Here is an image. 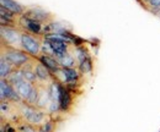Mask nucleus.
<instances>
[{
	"mask_svg": "<svg viewBox=\"0 0 160 132\" xmlns=\"http://www.w3.org/2000/svg\"><path fill=\"white\" fill-rule=\"evenodd\" d=\"M1 57L8 60L16 69H21L26 62H28L32 57L19 48L12 47H2L1 45Z\"/></svg>",
	"mask_w": 160,
	"mask_h": 132,
	"instance_id": "nucleus-1",
	"label": "nucleus"
},
{
	"mask_svg": "<svg viewBox=\"0 0 160 132\" xmlns=\"http://www.w3.org/2000/svg\"><path fill=\"white\" fill-rule=\"evenodd\" d=\"M42 39L41 37H36L35 34L27 33L22 31L21 34V49L23 52H26L27 54H30L32 57H37L41 54V49H42Z\"/></svg>",
	"mask_w": 160,
	"mask_h": 132,
	"instance_id": "nucleus-2",
	"label": "nucleus"
},
{
	"mask_svg": "<svg viewBox=\"0 0 160 132\" xmlns=\"http://www.w3.org/2000/svg\"><path fill=\"white\" fill-rule=\"evenodd\" d=\"M0 33H1V45L2 47H12V48L21 49V34H22L21 30L1 26Z\"/></svg>",
	"mask_w": 160,
	"mask_h": 132,
	"instance_id": "nucleus-3",
	"label": "nucleus"
},
{
	"mask_svg": "<svg viewBox=\"0 0 160 132\" xmlns=\"http://www.w3.org/2000/svg\"><path fill=\"white\" fill-rule=\"evenodd\" d=\"M19 30L27 32V33H31V34H35V36H41L42 33L44 34V26L41 22L27 19L22 15L19 19Z\"/></svg>",
	"mask_w": 160,
	"mask_h": 132,
	"instance_id": "nucleus-4",
	"label": "nucleus"
},
{
	"mask_svg": "<svg viewBox=\"0 0 160 132\" xmlns=\"http://www.w3.org/2000/svg\"><path fill=\"white\" fill-rule=\"evenodd\" d=\"M0 94H1L0 95L1 100H9L12 103L22 102V99L20 98V95L18 94L16 89L5 78H1V81H0Z\"/></svg>",
	"mask_w": 160,
	"mask_h": 132,
	"instance_id": "nucleus-5",
	"label": "nucleus"
},
{
	"mask_svg": "<svg viewBox=\"0 0 160 132\" xmlns=\"http://www.w3.org/2000/svg\"><path fill=\"white\" fill-rule=\"evenodd\" d=\"M22 16H25L27 19L35 20L37 22H41L44 26L51 23V21H52V15L49 12H47L46 10L41 9V7H31V9L26 10Z\"/></svg>",
	"mask_w": 160,
	"mask_h": 132,
	"instance_id": "nucleus-6",
	"label": "nucleus"
},
{
	"mask_svg": "<svg viewBox=\"0 0 160 132\" xmlns=\"http://www.w3.org/2000/svg\"><path fill=\"white\" fill-rule=\"evenodd\" d=\"M36 59H37V57H36ZM35 71H36L37 80H38L40 83H43V84L47 83V84H48V83L52 82V80H53L52 72L49 71V69H48L46 65H43V64L38 59L36 60V69H35Z\"/></svg>",
	"mask_w": 160,
	"mask_h": 132,
	"instance_id": "nucleus-7",
	"label": "nucleus"
},
{
	"mask_svg": "<svg viewBox=\"0 0 160 132\" xmlns=\"http://www.w3.org/2000/svg\"><path fill=\"white\" fill-rule=\"evenodd\" d=\"M59 104L62 112H69V109L73 105V99H72V93L69 88L64 84L60 83V97H59Z\"/></svg>",
	"mask_w": 160,
	"mask_h": 132,
	"instance_id": "nucleus-8",
	"label": "nucleus"
},
{
	"mask_svg": "<svg viewBox=\"0 0 160 132\" xmlns=\"http://www.w3.org/2000/svg\"><path fill=\"white\" fill-rule=\"evenodd\" d=\"M14 88L16 89V92H18V94L20 95L21 99H22L23 102H26V100L28 99L30 94H31V92H32L33 83H31V82L23 80V81H21L20 83H18Z\"/></svg>",
	"mask_w": 160,
	"mask_h": 132,
	"instance_id": "nucleus-9",
	"label": "nucleus"
},
{
	"mask_svg": "<svg viewBox=\"0 0 160 132\" xmlns=\"http://www.w3.org/2000/svg\"><path fill=\"white\" fill-rule=\"evenodd\" d=\"M37 59L40 60L43 65H46V66L49 69V71H51L52 74L60 69V65H59V62H58V60H57V57H51V55H46V54H40V55L37 57Z\"/></svg>",
	"mask_w": 160,
	"mask_h": 132,
	"instance_id": "nucleus-10",
	"label": "nucleus"
},
{
	"mask_svg": "<svg viewBox=\"0 0 160 132\" xmlns=\"http://www.w3.org/2000/svg\"><path fill=\"white\" fill-rule=\"evenodd\" d=\"M0 2H1V6L2 7L10 10L11 12H14L16 15H23L25 11H26L20 4L16 2L15 0H0Z\"/></svg>",
	"mask_w": 160,
	"mask_h": 132,
	"instance_id": "nucleus-11",
	"label": "nucleus"
},
{
	"mask_svg": "<svg viewBox=\"0 0 160 132\" xmlns=\"http://www.w3.org/2000/svg\"><path fill=\"white\" fill-rule=\"evenodd\" d=\"M57 60H58V62H59L60 67H63V69H73V67H75L77 65H79L78 61H77V59L73 57L70 53L67 54V55H64V57H58Z\"/></svg>",
	"mask_w": 160,
	"mask_h": 132,
	"instance_id": "nucleus-12",
	"label": "nucleus"
},
{
	"mask_svg": "<svg viewBox=\"0 0 160 132\" xmlns=\"http://www.w3.org/2000/svg\"><path fill=\"white\" fill-rule=\"evenodd\" d=\"M15 70H18L14 65H11L8 60L5 59H0V76L1 78H8V76L10 75L11 72H14Z\"/></svg>",
	"mask_w": 160,
	"mask_h": 132,
	"instance_id": "nucleus-13",
	"label": "nucleus"
},
{
	"mask_svg": "<svg viewBox=\"0 0 160 132\" xmlns=\"http://www.w3.org/2000/svg\"><path fill=\"white\" fill-rule=\"evenodd\" d=\"M92 67H94V65H92V60L90 59V57H85L79 65H78V69H79V71L81 72V75L90 74L92 71Z\"/></svg>",
	"mask_w": 160,
	"mask_h": 132,
	"instance_id": "nucleus-14",
	"label": "nucleus"
},
{
	"mask_svg": "<svg viewBox=\"0 0 160 132\" xmlns=\"http://www.w3.org/2000/svg\"><path fill=\"white\" fill-rule=\"evenodd\" d=\"M5 80H8V82H9L12 87H15L18 83H20L21 81H23L25 78H23V75H22V72H21V69H18V70H15L14 72H11L10 75L8 76V78H5Z\"/></svg>",
	"mask_w": 160,
	"mask_h": 132,
	"instance_id": "nucleus-15",
	"label": "nucleus"
},
{
	"mask_svg": "<svg viewBox=\"0 0 160 132\" xmlns=\"http://www.w3.org/2000/svg\"><path fill=\"white\" fill-rule=\"evenodd\" d=\"M16 132H38V127L30 124H20L16 125Z\"/></svg>",
	"mask_w": 160,
	"mask_h": 132,
	"instance_id": "nucleus-16",
	"label": "nucleus"
},
{
	"mask_svg": "<svg viewBox=\"0 0 160 132\" xmlns=\"http://www.w3.org/2000/svg\"><path fill=\"white\" fill-rule=\"evenodd\" d=\"M147 4L153 9V11L160 10V0H147Z\"/></svg>",
	"mask_w": 160,
	"mask_h": 132,
	"instance_id": "nucleus-17",
	"label": "nucleus"
}]
</instances>
